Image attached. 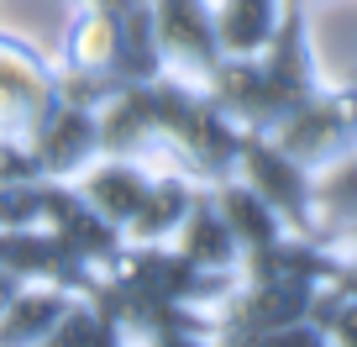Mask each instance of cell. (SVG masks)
I'll use <instances>...</instances> for the list:
<instances>
[{
    "instance_id": "cell-1",
    "label": "cell",
    "mask_w": 357,
    "mask_h": 347,
    "mask_svg": "<svg viewBox=\"0 0 357 347\" xmlns=\"http://www.w3.org/2000/svg\"><path fill=\"white\" fill-rule=\"evenodd\" d=\"M89 142H95V121H84V116H63V121H53L47 137H43V163L74 168L79 158L89 153Z\"/></svg>"
}]
</instances>
